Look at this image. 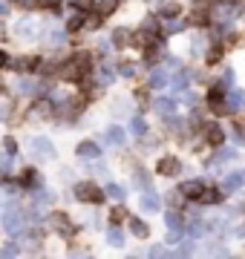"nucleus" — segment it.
<instances>
[{"instance_id": "nucleus-24", "label": "nucleus", "mask_w": 245, "mask_h": 259, "mask_svg": "<svg viewBox=\"0 0 245 259\" xmlns=\"http://www.w3.org/2000/svg\"><path fill=\"white\" fill-rule=\"evenodd\" d=\"M49 115H52V107L47 101H38L32 107V118H49Z\"/></svg>"}, {"instance_id": "nucleus-19", "label": "nucleus", "mask_w": 245, "mask_h": 259, "mask_svg": "<svg viewBox=\"0 0 245 259\" xmlns=\"http://www.w3.org/2000/svg\"><path fill=\"white\" fill-rule=\"evenodd\" d=\"M179 190H182L185 199H199V193H202V182H185Z\"/></svg>"}, {"instance_id": "nucleus-29", "label": "nucleus", "mask_w": 245, "mask_h": 259, "mask_svg": "<svg viewBox=\"0 0 245 259\" xmlns=\"http://www.w3.org/2000/svg\"><path fill=\"white\" fill-rule=\"evenodd\" d=\"M84 26V12H78V15H72V18L66 20V29L69 32H75V29H81Z\"/></svg>"}, {"instance_id": "nucleus-2", "label": "nucleus", "mask_w": 245, "mask_h": 259, "mask_svg": "<svg viewBox=\"0 0 245 259\" xmlns=\"http://www.w3.org/2000/svg\"><path fill=\"white\" fill-rule=\"evenodd\" d=\"M75 199L78 202H87V204H98L104 199V190L95 187L93 182H81V185H75Z\"/></svg>"}, {"instance_id": "nucleus-45", "label": "nucleus", "mask_w": 245, "mask_h": 259, "mask_svg": "<svg viewBox=\"0 0 245 259\" xmlns=\"http://www.w3.org/2000/svg\"><path fill=\"white\" fill-rule=\"evenodd\" d=\"M182 202H185V196H182V190H179V193L173 190V193H170V204H173V207H182Z\"/></svg>"}, {"instance_id": "nucleus-30", "label": "nucleus", "mask_w": 245, "mask_h": 259, "mask_svg": "<svg viewBox=\"0 0 245 259\" xmlns=\"http://www.w3.org/2000/svg\"><path fill=\"white\" fill-rule=\"evenodd\" d=\"M168 228H170V231H182V216L176 210L168 213Z\"/></svg>"}, {"instance_id": "nucleus-37", "label": "nucleus", "mask_w": 245, "mask_h": 259, "mask_svg": "<svg viewBox=\"0 0 245 259\" xmlns=\"http://www.w3.org/2000/svg\"><path fill=\"white\" fill-rule=\"evenodd\" d=\"M3 256H18L20 253V245H15V242H9V245H3V250H0Z\"/></svg>"}, {"instance_id": "nucleus-53", "label": "nucleus", "mask_w": 245, "mask_h": 259, "mask_svg": "<svg viewBox=\"0 0 245 259\" xmlns=\"http://www.w3.org/2000/svg\"><path fill=\"white\" fill-rule=\"evenodd\" d=\"M9 64V58H6V52H0V66H6Z\"/></svg>"}, {"instance_id": "nucleus-4", "label": "nucleus", "mask_w": 245, "mask_h": 259, "mask_svg": "<svg viewBox=\"0 0 245 259\" xmlns=\"http://www.w3.org/2000/svg\"><path fill=\"white\" fill-rule=\"evenodd\" d=\"M38 32H40V23L35 18H23V20H18V26H15V35L23 37V40H32Z\"/></svg>"}, {"instance_id": "nucleus-7", "label": "nucleus", "mask_w": 245, "mask_h": 259, "mask_svg": "<svg viewBox=\"0 0 245 259\" xmlns=\"http://www.w3.org/2000/svg\"><path fill=\"white\" fill-rule=\"evenodd\" d=\"M75 153L81 158H87V161H95V158H101V150H98V144L95 141H81L75 147Z\"/></svg>"}, {"instance_id": "nucleus-31", "label": "nucleus", "mask_w": 245, "mask_h": 259, "mask_svg": "<svg viewBox=\"0 0 245 259\" xmlns=\"http://www.w3.org/2000/svg\"><path fill=\"white\" fill-rule=\"evenodd\" d=\"M231 158H236V150H219L214 156V164H222V161H231Z\"/></svg>"}, {"instance_id": "nucleus-14", "label": "nucleus", "mask_w": 245, "mask_h": 259, "mask_svg": "<svg viewBox=\"0 0 245 259\" xmlns=\"http://www.w3.org/2000/svg\"><path fill=\"white\" fill-rule=\"evenodd\" d=\"M159 32V23L153 18H144V23H142V29H139V40H150L153 35Z\"/></svg>"}, {"instance_id": "nucleus-47", "label": "nucleus", "mask_w": 245, "mask_h": 259, "mask_svg": "<svg viewBox=\"0 0 245 259\" xmlns=\"http://www.w3.org/2000/svg\"><path fill=\"white\" fill-rule=\"evenodd\" d=\"M98 23H101V15H93V18H87V20H84V26H87V29H95Z\"/></svg>"}, {"instance_id": "nucleus-1", "label": "nucleus", "mask_w": 245, "mask_h": 259, "mask_svg": "<svg viewBox=\"0 0 245 259\" xmlns=\"http://www.w3.org/2000/svg\"><path fill=\"white\" fill-rule=\"evenodd\" d=\"M3 228L12 233V236H18V233H23V228H26V216L15 207V204H6V210H3Z\"/></svg>"}, {"instance_id": "nucleus-55", "label": "nucleus", "mask_w": 245, "mask_h": 259, "mask_svg": "<svg viewBox=\"0 0 245 259\" xmlns=\"http://www.w3.org/2000/svg\"><path fill=\"white\" fill-rule=\"evenodd\" d=\"M236 233H239V236H245V225H239V231H236Z\"/></svg>"}, {"instance_id": "nucleus-52", "label": "nucleus", "mask_w": 245, "mask_h": 259, "mask_svg": "<svg viewBox=\"0 0 245 259\" xmlns=\"http://www.w3.org/2000/svg\"><path fill=\"white\" fill-rule=\"evenodd\" d=\"M78 6H81V9H90V6H93V0H78Z\"/></svg>"}, {"instance_id": "nucleus-43", "label": "nucleus", "mask_w": 245, "mask_h": 259, "mask_svg": "<svg viewBox=\"0 0 245 259\" xmlns=\"http://www.w3.org/2000/svg\"><path fill=\"white\" fill-rule=\"evenodd\" d=\"M3 147H6V153H12V156H15V153H18V141L12 139V136H6V141H3Z\"/></svg>"}, {"instance_id": "nucleus-6", "label": "nucleus", "mask_w": 245, "mask_h": 259, "mask_svg": "<svg viewBox=\"0 0 245 259\" xmlns=\"http://www.w3.org/2000/svg\"><path fill=\"white\" fill-rule=\"evenodd\" d=\"M245 107V93L242 90H231L225 95V112H239Z\"/></svg>"}, {"instance_id": "nucleus-40", "label": "nucleus", "mask_w": 245, "mask_h": 259, "mask_svg": "<svg viewBox=\"0 0 245 259\" xmlns=\"http://www.w3.org/2000/svg\"><path fill=\"white\" fill-rule=\"evenodd\" d=\"M35 182H40L38 173L35 170H23V185H35Z\"/></svg>"}, {"instance_id": "nucleus-20", "label": "nucleus", "mask_w": 245, "mask_h": 259, "mask_svg": "<svg viewBox=\"0 0 245 259\" xmlns=\"http://www.w3.org/2000/svg\"><path fill=\"white\" fill-rule=\"evenodd\" d=\"M130 40H133V37H130V29L118 26V29L113 32V47H118V49H121V47H127Z\"/></svg>"}, {"instance_id": "nucleus-15", "label": "nucleus", "mask_w": 245, "mask_h": 259, "mask_svg": "<svg viewBox=\"0 0 245 259\" xmlns=\"http://www.w3.org/2000/svg\"><path fill=\"white\" fill-rule=\"evenodd\" d=\"M242 182H245V173H231V176L222 182V190H225V193H234V190L242 187Z\"/></svg>"}, {"instance_id": "nucleus-9", "label": "nucleus", "mask_w": 245, "mask_h": 259, "mask_svg": "<svg viewBox=\"0 0 245 259\" xmlns=\"http://www.w3.org/2000/svg\"><path fill=\"white\" fill-rule=\"evenodd\" d=\"M52 228H55L58 233H66V236L75 231V225L69 222V216H66V213H55V216H52Z\"/></svg>"}, {"instance_id": "nucleus-10", "label": "nucleus", "mask_w": 245, "mask_h": 259, "mask_svg": "<svg viewBox=\"0 0 245 259\" xmlns=\"http://www.w3.org/2000/svg\"><path fill=\"white\" fill-rule=\"evenodd\" d=\"M142 207H144V210H147V213H156V210H159V207H161V199H159V193H156V190H144V196H142Z\"/></svg>"}, {"instance_id": "nucleus-36", "label": "nucleus", "mask_w": 245, "mask_h": 259, "mask_svg": "<svg viewBox=\"0 0 245 259\" xmlns=\"http://www.w3.org/2000/svg\"><path fill=\"white\" fill-rule=\"evenodd\" d=\"M98 81L101 83H113V69H110V66H101V69H98Z\"/></svg>"}, {"instance_id": "nucleus-28", "label": "nucleus", "mask_w": 245, "mask_h": 259, "mask_svg": "<svg viewBox=\"0 0 245 259\" xmlns=\"http://www.w3.org/2000/svg\"><path fill=\"white\" fill-rule=\"evenodd\" d=\"M107 242L118 248V245H124V233L118 231V228H110V231H107Z\"/></svg>"}, {"instance_id": "nucleus-46", "label": "nucleus", "mask_w": 245, "mask_h": 259, "mask_svg": "<svg viewBox=\"0 0 245 259\" xmlns=\"http://www.w3.org/2000/svg\"><path fill=\"white\" fill-rule=\"evenodd\" d=\"M124 219H130L127 210H124V207H115V210H113V222H124Z\"/></svg>"}, {"instance_id": "nucleus-38", "label": "nucleus", "mask_w": 245, "mask_h": 259, "mask_svg": "<svg viewBox=\"0 0 245 259\" xmlns=\"http://www.w3.org/2000/svg\"><path fill=\"white\" fill-rule=\"evenodd\" d=\"M136 185L142 187V190H150V176L147 173H136Z\"/></svg>"}, {"instance_id": "nucleus-34", "label": "nucleus", "mask_w": 245, "mask_h": 259, "mask_svg": "<svg viewBox=\"0 0 245 259\" xmlns=\"http://www.w3.org/2000/svg\"><path fill=\"white\" fill-rule=\"evenodd\" d=\"M9 115H12V101L9 98H0V121L9 118Z\"/></svg>"}, {"instance_id": "nucleus-13", "label": "nucleus", "mask_w": 245, "mask_h": 259, "mask_svg": "<svg viewBox=\"0 0 245 259\" xmlns=\"http://www.w3.org/2000/svg\"><path fill=\"white\" fill-rule=\"evenodd\" d=\"M205 139H208V144H214V147H219V144H222V139H225V133H222V127H217V124H208V130H205Z\"/></svg>"}, {"instance_id": "nucleus-49", "label": "nucleus", "mask_w": 245, "mask_h": 259, "mask_svg": "<svg viewBox=\"0 0 245 259\" xmlns=\"http://www.w3.org/2000/svg\"><path fill=\"white\" fill-rule=\"evenodd\" d=\"M205 20H208V15H205V12H202V9L196 6V15H193V23H205Z\"/></svg>"}, {"instance_id": "nucleus-11", "label": "nucleus", "mask_w": 245, "mask_h": 259, "mask_svg": "<svg viewBox=\"0 0 245 259\" xmlns=\"http://www.w3.org/2000/svg\"><path fill=\"white\" fill-rule=\"evenodd\" d=\"M130 233H133V236H139V239H147V236H150V228H147V222H144V219L130 216Z\"/></svg>"}, {"instance_id": "nucleus-26", "label": "nucleus", "mask_w": 245, "mask_h": 259, "mask_svg": "<svg viewBox=\"0 0 245 259\" xmlns=\"http://www.w3.org/2000/svg\"><path fill=\"white\" fill-rule=\"evenodd\" d=\"M118 3H121V0H101V6H98V15H101V18H107V15H113Z\"/></svg>"}, {"instance_id": "nucleus-17", "label": "nucleus", "mask_w": 245, "mask_h": 259, "mask_svg": "<svg viewBox=\"0 0 245 259\" xmlns=\"http://www.w3.org/2000/svg\"><path fill=\"white\" fill-rule=\"evenodd\" d=\"M15 87H18L20 95H38L44 90V83H38V81H18Z\"/></svg>"}, {"instance_id": "nucleus-41", "label": "nucleus", "mask_w": 245, "mask_h": 259, "mask_svg": "<svg viewBox=\"0 0 245 259\" xmlns=\"http://www.w3.org/2000/svg\"><path fill=\"white\" fill-rule=\"evenodd\" d=\"M136 72H139V66H136V64H121V75H124V78H133Z\"/></svg>"}, {"instance_id": "nucleus-8", "label": "nucleus", "mask_w": 245, "mask_h": 259, "mask_svg": "<svg viewBox=\"0 0 245 259\" xmlns=\"http://www.w3.org/2000/svg\"><path fill=\"white\" fill-rule=\"evenodd\" d=\"M236 12H239V9H236L234 0H225V3H219V6H217V15H214V18L222 20V23H228V20L236 18Z\"/></svg>"}, {"instance_id": "nucleus-51", "label": "nucleus", "mask_w": 245, "mask_h": 259, "mask_svg": "<svg viewBox=\"0 0 245 259\" xmlns=\"http://www.w3.org/2000/svg\"><path fill=\"white\" fill-rule=\"evenodd\" d=\"M20 6H26V9H32V6H35V3H38V0H18Z\"/></svg>"}, {"instance_id": "nucleus-48", "label": "nucleus", "mask_w": 245, "mask_h": 259, "mask_svg": "<svg viewBox=\"0 0 245 259\" xmlns=\"http://www.w3.org/2000/svg\"><path fill=\"white\" fill-rule=\"evenodd\" d=\"M208 61H211V64L222 61V52H219V49H211V52H208Z\"/></svg>"}, {"instance_id": "nucleus-16", "label": "nucleus", "mask_w": 245, "mask_h": 259, "mask_svg": "<svg viewBox=\"0 0 245 259\" xmlns=\"http://www.w3.org/2000/svg\"><path fill=\"white\" fill-rule=\"evenodd\" d=\"M9 66L18 69V72H29V69L38 66V58H15V61H9Z\"/></svg>"}, {"instance_id": "nucleus-33", "label": "nucleus", "mask_w": 245, "mask_h": 259, "mask_svg": "<svg viewBox=\"0 0 245 259\" xmlns=\"http://www.w3.org/2000/svg\"><path fill=\"white\" fill-rule=\"evenodd\" d=\"M49 44H52V47H58V44H64L66 40V35L64 32H61V29H52V32H49V37H47Z\"/></svg>"}, {"instance_id": "nucleus-35", "label": "nucleus", "mask_w": 245, "mask_h": 259, "mask_svg": "<svg viewBox=\"0 0 245 259\" xmlns=\"http://www.w3.org/2000/svg\"><path fill=\"white\" fill-rule=\"evenodd\" d=\"M49 202H52L49 190H35V204H49Z\"/></svg>"}, {"instance_id": "nucleus-39", "label": "nucleus", "mask_w": 245, "mask_h": 259, "mask_svg": "<svg viewBox=\"0 0 245 259\" xmlns=\"http://www.w3.org/2000/svg\"><path fill=\"white\" fill-rule=\"evenodd\" d=\"M179 29H182V23H179V20L170 18L168 23H165V35H173V32H179Z\"/></svg>"}, {"instance_id": "nucleus-50", "label": "nucleus", "mask_w": 245, "mask_h": 259, "mask_svg": "<svg viewBox=\"0 0 245 259\" xmlns=\"http://www.w3.org/2000/svg\"><path fill=\"white\" fill-rule=\"evenodd\" d=\"M165 253H168V250L159 248V245H156V248H150V256H165Z\"/></svg>"}, {"instance_id": "nucleus-44", "label": "nucleus", "mask_w": 245, "mask_h": 259, "mask_svg": "<svg viewBox=\"0 0 245 259\" xmlns=\"http://www.w3.org/2000/svg\"><path fill=\"white\" fill-rule=\"evenodd\" d=\"M185 87H188V75H179V78H173V90H185Z\"/></svg>"}, {"instance_id": "nucleus-12", "label": "nucleus", "mask_w": 245, "mask_h": 259, "mask_svg": "<svg viewBox=\"0 0 245 259\" xmlns=\"http://www.w3.org/2000/svg\"><path fill=\"white\" fill-rule=\"evenodd\" d=\"M124 130L121 127H107V133H104V141L107 144H113V147H118V144H124Z\"/></svg>"}, {"instance_id": "nucleus-5", "label": "nucleus", "mask_w": 245, "mask_h": 259, "mask_svg": "<svg viewBox=\"0 0 245 259\" xmlns=\"http://www.w3.org/2000/svg\"><path fill=\"white\" fill-rule=\"evenodd\" d=\"M182 170V161L176 156H161L159 161H156V173L159 176H176Z\"/></svg>"}, {"instance_id": "nucleus-22", "label": "nucleus", "mask_w": 245, "mask_h": 259, "mask_svg": "<svg viewBox=\"0 0 245 259\" xmlns=\"http://www.w3.org/2000/svg\"><path fill=\"white\" fill-rule=\"evenodd\" d=\"M150 87H156V90H159V87H165V83H168V69H161V66H156V69H153L150 72Z\"/></svg>"}, {"instance_id": "nucleus-18", "label": "nucleus", "mask_w": 245, "mask_h": 259, "mask_svg": "<svg viewBox=\"0 0 245 259\" xmlns=\"http://www.w3.org/2000/svg\"><path fill=\"white\" fill-rule=\"evenodd\" d=\"M208 104H211V110H214V112H225V98H222V93H219V87H217V90H211Z\"/></svg>"}, {"instance_id": "nucleus-32", "label": "nucleus", "mask_w": 245, "mask_h": 259, "mask_svg": "<svg viewBox=\"0 0 245 259\" xmlns=\"http://www.w3.org/2000/svg\"><path fill=\"white\" fill-rule=\"evenodd\" d=\"M179 12H182L179 3H165V6H161V15H165V18H176Z\"/></svg>"}, {"instance_id": "nucleus-42", "label": "nucleus", "mask_w": 245, "mask_h": 259, "mask_svg": "<svg viewBox=\"0 0 245 259\" xmlns=\"http://www.w3.org/2000/svg\"><path fill=\"white\" fill-rule=\"evenodd\" d=\"M159 55H161V47H147V52H144V58H147L150 64H153V61H156Z\"/></svg>"}, {"instance_id": "nucleus-25", "label": "nucleus", "mask_w": 245, "mask_h": 259, "mask_svg": "<svg viewBox=\"0 0 245 259\" xmlns=\"http://www.w3.org/2000/svg\"><path fill=\"white\" fill-rule=\"evenodd\" d=\"M104 196H107V199H113V202H121V199H124V187H118V185H107Z\"/></svg>"}, {"instance_id": "nucleus-27", "label": "nucleus", "mask_w": 245, "mask_h": 259, "mask_svg": "<svg viewBox=\"0 0 245 259\" xmlns=\"http://www.w3.org/2000/svg\"><path fill=\"white\" fill-rule=\"evenodd\" d=\"M130 130H133V136H144L147 133V124H144V118H130Z\"/></svg>"}, {"instance_id": "nucleus-3", "label": "nucleus", "mask_w": 245, "mask_h": 259, "mask_svg": "<svg viewBox=\"0 0 245 259\" xmlns=\"http://www.w3.org/2000/svg\"><path fill=\"white\" fill-rule=\"evenodd\" d=\"M32 153H35V158H40V161H52V158H55V144H52L47 136H38V139H32Z\"/></svg>"}, {"instance_id": "nucleus-54", "label": "nucleus", "mask_w": 245, "mask_h": 259, "mask_svg": "<svg viewBox=\"0 0 245 259\" xmlns=\"http://www.w3.org/2000/svg\"><path fill=\"white\" fill-rule=\"evenodd\" d=\"M196 6H208V3H214V0H193Z\"/></svg>"}, {"instance_id": "nucleus-21", "label": "nucleus", "mask_w": 245, "mask_h": 259, "mask_svg": "<svg viewBox=\"0 0 245 259\" xmlns=\"http://www.w3.org/2000/svg\"><path fill=\"white\" fill-rule=\"evenodd\" d=\"M222 196H219L217 187H202V193H199V202L202 204H217Z\"/></svg>"}, {"instance_id": "nucleus-23", "label": "nucleus", "mask_w": 245, "mask_h": 259, "mask_svg": "<svg viewBox=\"0 0 245 259\" xmlns=\"http://www.w3.org/2000/svg\"><path fill=\"white\" fill-rule=\"evenodd\" d=\"M156 112H161L165 118H170V115H176V104L170 101V98H159L156 101Z\"/></svg>"}]
</instances>
